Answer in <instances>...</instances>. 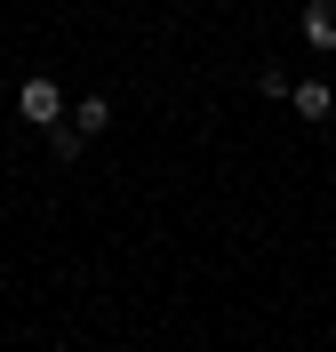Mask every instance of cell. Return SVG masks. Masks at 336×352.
<instances>
[{"mask_svg":"<svg viewBox=\"0 0 336 352\" xmlns=\"http://www.w3.org/2000/svg\"><path fill=\"white\" fill-rule=\"evenodd\" d=\"M65 120H72V129H80V136H96V129H112V96H80V104H72Z\"/></svg>","mask_w":336,"mask_h":352,"instance_id":"cell-4","label":"cell"},{"mask_svg":"<svg viewBox=\"0 0 336 352\" xmlns=\"http://www.w3.org/2000/svg\"><path fill=\"white\" fill-rule=\"evenodd\" d=\"M304 41H313V48H336V0H304Z\"/></svg>","mask_w":336,"mask_h":352,"instance_id":"cell-3","label":"cell"},{"mask_svg":"<svg viewBox=\"0 0 336 352\" xmlns=\"http://www.w3.org/2000/svg\"><path fill=\"white\" fill-rule=\"evenodd\" d=\"M16 112L32 120V129H56V120H65V88L56 80H24L16 88Z\"/></svg>","mask_w":336,"mask_h":352,"instance_id":"cell-1","label":"cell"},{"mask_svg":"<svg viewBox=\"0 0 336 352\" xmlns=\"http://www.w3.org/2000/svg\"><path fill=\"white\" fill-rule=\"evenodd\" d=\"M289 96H296V120H328V112H336V96H328V80H296Z\"/></svg>","mask_w":336,"mask_h":352,"instance_id":"cell-2","label":"cell"},{"mask_svg":"<svg viewBox=\"0 0 336 352\" xmlns=\"http://www.w3.org/2000/svg\"><path fill=\"white\" fill-rule=\"evenodd\" d=\"M41 136H48V153H56V160H80V153H89V136L72 129V120H56V129H41Z\"/></svg>","mask_w":336,"mask_h":352,"instance_id":"cell-5","label":"cell"}]
</instances>
